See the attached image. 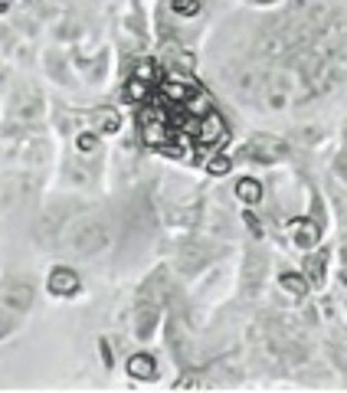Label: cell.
I'll return each mask as SVG.
<instances>
[{
	"label": "cell",
	"instance_id": "cell-10",
	"mask_svg": "<svg viewBox=\"0 0 347 393\" xmlns=\"http://www.w3.org/2000/svg\"><path fill=\"white\" fill-rule=\"evenodd\" d=\"M295 240H298V246H315V240H318V226L311 220H298L295 223Z\"/></svg>",
	"mask_w": 347,
	"mask_h": 393
},
{
	"label": "cell",
	"instance_id": "cell-3",
	"mask_svg": "<svg viewBox=\"0 0 347 393\" xmlns=\"http://www.w3.org/2000/svg\"><path fill=\"white\" fill-rule=\"evenodd\" d=\"M4 302H7L10 308H17V311L30 308V302H33V288H30V282H23V278H10L7 285H4Z\"/></svg>",
	"mask_w": 347,
	"mask_h": 393
},
{
	"label": "cell",
	"instance_id": "cell-2",
	"mask_svg": "<svg viewBox=\"0 0 347 393\" xmlns=\"http://www.w3.org/2000/svg\"><path fill=\"white\" fill-rule=\"evenodd\" d=\"M75 252H95V250H102L105 246V226L102 223H82L79 226V233H75Z\"/></svg>",
	"mask_w": 347,
	"mask_h": 393
},
{
	"label": "cell",
	"instance_id": "cell-12",
	"mask_svg": "<svg viewBox=\"0 0 347 393\" xmlns=\"http://www.w3.org/2000/svg\"><path fill=\"white\" fill-rule=\"evenodd\" d=\"M132 76L144 79V82H154V76H158V66H154V63H151V59H141L138 66L132 69Z\"/></svg>",
	"mask_w": 347,
	"mask_h": 393
},
{
	"label": "cell",
	"instance_id": "cell-4",
	"mask_svg": "<svg viewBox=\"0 0 347 393\" xmlns=\"http://www.w3.org/2000/svg\"><path fill=\"white\" fill-rule=\"evenodd\" d=\"M49 292L53 295H72V292H79V276L72 269H53L49 272Z\"/></svg>",
	"mask_w": 347,
	"mask_h": 393
},
{
	"label": "cell",
	"instance_id": "cell-6",
	"mask_svg": "<svg viewBox=\"0 0 347 393\" xmlns=\"http://www.w3.org/2000/svg\"><path fill=\"white\" fill-rule=\"evenodd\" d=\"M249 154H253L255 161H279L282 154H285V148H282L279 141H269V138H265V141H255L253 148H249Z\"/></svg>",
	"mask_w": 347,
	"mask_h": 393
},
{
	"label": "cell",
	"instance_id": "cell-1",
	"mask_svg": "<svg viewBox=\"0 0 347 393\" xmlns=\"http://www.w3.org/2000/svg\"><path fill=\"white\" fill-rule=\"evenodd\" d=\"M220 141H226V125H223V118L210 108L207 115H200L197 125H194V144L213 151V148H220Z\"/></svg>",
	"mask_w": 347,
	"mask_h": 393
},
{
	"label": "cell",
	"instance_id": "cell-11",
	"mask_svg": "<svg viewBox=\"0 0 347 393\" xmlns=\"http://www.w3.org/2000/svg\"><path fill=\"white\" fill-rule=\"evenodd\" d=\"M282 288H285V292H291L295 298H301L305 292H308V282H305V278H298V276H291V272H285V276H282Z\"/></svg>",
	"mask_w": 347,
	"mask_h": 393
},
{
	"label": "cell",
	"instance_id": "cell-7",
	"mask_svg": "<svg viewBox=\"0 0 347 393\" xmlns=\"http://www.w3.org/2000/svg\"><path fill=\"white\" fill-rule=\"evenodd\" d=\"M236 197H243L246 203L263 200V183H259V181H253V177H243V181L236 183Z\"/></svg>",
	"mask_w": 347,
	"mask_h": 393
},
{
	"label": "cell",
	"instance_id": "cell-9",
	"mask_svg": "<svg viewBox=\"0 0 347 393\" xmlns=\"http://www.w3.org/2000/svg\"><path fill=\"white\" fill-rule=\"evenodd\" d=\"M305 278L315 282V285H321V278H324V256L321 252H315V256L305 259Z\"/></svg>",
	"mask_w": 347,
	"mask_h": 393
},
{
	"label": "cell",
	"instance_id": "cell-8",
	"mask_svg": "<svg viewBox=\"0 0 347 393\" xmlns=\"http://www.w3.org/2000/svg\"><path fill=\"white\" fill-rule=\"evenodd\" d=\"M151 92V82H144V79L132 76V82L125 86V102H144Z\"/></svg>",
	"mask_w": 347,
	"mask_h": 393
},
{
	"label": "cell",
	"instance_id": "cell-14",
	"mask_svg": "<svg viewBox=\"0 0 347 393\" xmlns=\"http://www.w3.org/2000/svg\"><path fill=\"white\" fill-rule=\"evenodd\" d=\"M99 128L115 131V128H118V115H115V112H99Z\"/></svg>",
	"mask_w": 347,
	"mask_h": 393
},
{
	"label": "cell",
	"instance_id": "cell-15",
	"mask_svg": "<svg viewBox=\"0 0 347 393\" xmlns=\"http://www.w3.org/2000/svg\"><path fill=\"white\" fill-rule=\"evenodd\" d=\"M75 148H79V151H92V148H95V134L82 131L79 138H75Z\"/></svg>",
	"mask_w": 347,
	"mask_h": 393
},
{
	"label": "cell",
	"instance_id": "cell-5",
	"mask_svg": "<svg viewBox=\"0 0 347 393\" xmlns=\"http://www.w3.org/2000/svg\"><path fill=\"white\" fill-rule=\"evenodd\" d=\"M128 374L138 377V380H151V377L158 374V364H154L151 354H134L132 361H128Z\"/></svg>",
	"mask_w": 347,
	"mask_h": 393
},
{
	"label": "cell",
	"instance_id": "cell-13",
	"mask_svg": "<svg viewBox=\"0 0 347 393\" xmlns=\"http://www.w3.org/2000/svg\"><path fill=\"white\" fill-rule=\"evenodd\" d=\"M170 7L177 10V13H184V17H194V13H197V0H170Z\"/></svg>",
	"mask_w": 347,
	"mask_h": 393
},
{
	"label": "cell",
	"instance_id": "cell-16",
	"mask_svg": "<svg viewBox=\"0 0 347 393\" xmlns=\"http://www.w3.org/2000/svg\"><path fill=\"white\" fill-rule=\"evenodd\" d=\"M226 171H229V157H216V161H210V174L220 177V174H226Z\"/></svg>",
	"mask_w": 347,
	"mask_h": 393
}]
</instances>
